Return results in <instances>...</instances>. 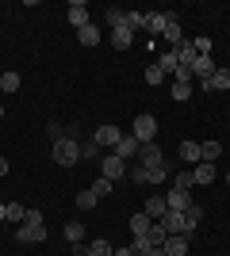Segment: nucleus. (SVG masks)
Returning <instances> with one entry per match:
<instances>
[{
  "label": "nucleus",
  "mask_w": 230,
  "mask_h": 256,
  "mask_svg": "<svg viewBox=\"0 0 230 256\" xmlns=\"http://www.w3.org/2000/svg\"><path fill=\"white\" fill-rule=\"evenodd\" d=\"M77 160H81V142H73L69 134H66V138H54V164L73 168Z\"/></svg>",
  "instance_id": "nucleus-1"
},
{
  "label": "nucleus",
  "mask_w": 230,
  "mask_h": 256,
  "mask_svg": "<svg viewBox=\"0 0 230 256\" xmlns=\"http://www.w3.org/2000/svg\"><path fill=\"white\" fill-rule=\"evenodd\" d=\"M157 226H161L165 234H188V222H184V210H165L161 218H157Z\"/></svg>",
  "instance_id": "nucleus-2"
},
{
  "label": "nucleus",
  "mask_w": 230,
  "mask_h": 256,
  "mask_svg": "<svg viewBox=\"0 0 230 256\" xmlns=\"http://www.w3.org/2000/svg\"><path fill=\"white\" fill-rule=\"evenodd\" d=\"M153 134H157V118H153V115H138V118H134V138L142 142V146H150Z\"/></svg>",
  "instance_id": "nucleus-3"
},
{
  "label": "nucleus",
  "mask_w": 230,
  "mask_h": 256,
  "mask_svg": "<svg viewBox=\"0 0 230 256\" xmlns=\"http://www.w3.org/2000/svg\"><path fill=\"white\" fill-rule=\"evenodd\" d=\"M100 176H108V180L115 184L119 176H127V160H119L115 153H111V157H104V160H100Z\"/></svg>",
  "instance_id": "nucleus-4"
},
{
  "label": "nucleus",
  "mask_w": 230,
  "mask_h": 256,
  "mask_svg": "<svg viewBox=\"0 0 230 256\" xmlns=\"http://www.w3.org/2000/svg\"><path fill=\"white\" fill-rule=\"evenodd\" d=\"M119 126H111V122H104V126H96V134H92V142H96L100 150H104V146H119Z\"/></svg>",
  "instance_id": "nucleus-5"
},
{
  "label": "nucleus",
  "mask_w": 230,
  "mask_h": 256,
  "mask_svg": "<svg viewBox=\"0 0 230 256\" xmlns=\"http://www.w3.org/2000/svg\"><path fill=\"white\" fill-rule=\"evenodd\" d=\"M138 150H142V142L134 138V134H123L119 146H115V157H119V160H131V157H138Z\"/></svg>",
  "instance_id": "nucleus-6"
},
{
  "label": "nucleus",
  "mask_w": 230,
  "mask_h": 256,
  "mask_svg": "<svg viewBox=\"0 0 230 256\" xmlns=\"http://www.w3.org/2000/svg\"><path fill=\"white\" fill-rule=\"evenodd\" d=\"M203 92H230V69H215L211 80H199Z\"/></svg>",
  "instance_id": "nucleus-7"
},
{
  "label": "nucleus",
  "mask_w": 230,
  "mask_h": 256,
  "mask_svg": "<svg viewBox=\"0 0 230 256\" xmlns=\"http://www.w3.org/2000/svg\"><path fill=\"white\" fill-rule=\"evenodd\" d=\"M138 164H142V168H157V164H165V153L150 142V146H142V150H138Z\"/></svg>",
  "instance_id": "nucleus-8"
},
{
  "label": "nucleus",
  "mask_w": 230,
  "mask_h": 256,
  "mask_svg": "<svg viewBox=\"0 0 230 256\" xmlns=\"http://www.w3.org/2000/svg\"><path fill=\"white\" fill-rule=\"evenodd\" d=\"M215 69H219V65L211 62V54H199L196 62H192V76H199V80H211V76H215Z\"/></svg>",
  "instance_id": "nucleus-9"
},
{
  "label": "nucleus",
  "mask_w": 230,
  "mask_h": 256,
  "mask_svg": "<svg viewBox=\"0 0 230 256\" xmlns=\"http://www.w3.org/2000/svg\"><path fill=\"white\" fill-rule=\"evenodd\" d=\"M20 245H39V241H46V226H20Z\"/></svg>",
  "instance_id": "nucleus-10"
},
{
  "label": "nucleus",
  "mask_w": 230,
  "mask_h": 256,
  "mask_svg": "<svg viewBox=\"0 0 230 256\" xmlns=\"http://www.w3.org/2000/svg\"><path fill=\"white\" fill-rule=\"evenodd\" d=\"M165 252L169 256H188V234H169L165 237Z\"/></svg>",
  "instance_id": "nucleus-11"
},
{
  "label": "nucleus",
  "mask_w": 230,
  "mask_h": 256,
  "mask_svg": "<svg viewBox=\"0 0 230 256\" xmlns=\"http://www.w3.org/2000/svg\"><path fill=\"white\" fill-rule=\"evenodd\" d=\"M165 203H169V210H188V206H192V195L180 192V188H173V192L165 195Z\"/></svg>",
  "instance_id": "nucleus-12"
},
{
  "label": "nucleus",
  "mask_w": 230,
  "mask_h": 256,
  "mask_svg": "<svg viewBox=\"0 0 230 256\" xmlns=\"http://www.w3.org/2000/svg\"><path fill=\"white\" fill-rule=\"evenodd\" d=\"M134 42V31H127V27H111V46H115V50H127V46Z\"/></svg>",
  "instance_id": "nucleus-13"
},
{
  "label": "nucleus",
  "mask_w": 230,
  "mask_h": 256,
  "mask_svg": "<svg viewBox=\"0 0 230 256\" xmlns=\"http://www.w3.org/2000/svg\"><path fill=\"white\" fill-rule=\"evenodd\" d=\"M69 23H73L77 31H81V27H88V8L81 4V0H73V4H69Z\"/></svg>",
  "instance_id": "nucleus-14"
},
{
  "label": "nucleus",
  "mask_w": 230,
  "mask_h": 256,
  "mask_svg": "<svg viewBox=\"0 0 230 256\" xmlns=\"http://www.w3.org/2000/svg\"><path fill=\"white\" fill-rule=\"evenodd\" d=\"M161 38H165V42H173V50H176V46L184 42V31H180V23L169 20V23H165V31H161Z\"/></svg>",
  "instance_id": "nucleus-15"
},
{
  "label": "nucleus",
  "mask_w": 230,
  "mask_h": 256,
  "mask_svg": "<svg viewBox=\"0 0 230 256\" xmlns=\"http://www.w3.org/2000/svg\"><path fill=\"white\" fill-rule=\"evenodd\" d=\"M150 226H153V218H150V214H134V218H131V234L134 237H146V234H150Z\"/></svg>",
  "instance_id": "nucleus-16"
},
{
  "label": "nucleus",
  "mask_w": 230,
  "mask_h": 256,
  "mask_svg": "<svg viewBox=\"0 0 230 256\" xmlns=\"http://www.w3.org/2000/svg\"><path fill=\"white\" fill-rule=\"evenodd\" d=\"M173 20V16H165V12H150L146 16V31H153V34H161L165 31V23Z\"/></svg>",
  "instance_id": "nucleus-17"
},
{
  "label": "nucleus",
  "mask_w": 230,
  "mask_h": 256,
  "mask_svg": "<svg viewBox=\"0 0 230 256\" xmlns=\"http://www.w3.org/2000/svg\"><path fill=\"white\" fill-rule=\"evenodd\" d=\"M219 157H222L219 142H199V160H207V164H211V160H219Z\"/></svg>",
  "instance_id": "nucleus-18"
},
{
  "label": "nucleus",
  "mask_w": 230,
  "mask_h": 256,
  "mask_svg": "<svg viewBox=\"0 0 230 256\" xmlns=\"http://www.w3.org/2000/svg\"><path fill=\"white\" fill-rule=\"evenodd\" d=\"M77 42H85V46H96V42H100V27H96V23L81 27V31H77Z\"/></svg>",
  "instance_id": "nucleus-19"
},
{
  "label": "nucleus",
  "mask_w": 230,
  "mask_h": 256,
  "mask_svg": "<svg viewBox=\"0 0 230 256\" xmlns=\"http://www.w3.org/2000/svg\"><path fill=\"white\" fill-rule=\"evenodd\" d=\"M192 176H196V184H211V180H215V164H207V160H199L196 168H192Z\"/></svg>",
  "instance_id": "nucleus-20"
},
{
  "label": "nucleus",
  "mask_w": 230,
  "mask_h": 256,
  "mask_svg": "<svg viewBox=\"0 0 230 256\" xmlns=\"http://www.w3.org/2000/svg\"><path fill=\"white\" fill-rule=\"evenodd\" d=\"M180 160L199 164V142H180Z\"/></svg>",
  "instance_id": "nucleus-21"
},
{
  "label": "nucleus",
  "mask_w": 230,
  "mask_h": 256,
  "mask_svg": "<svg viewBox=\"0 0 230 256\" xmlns=\"http://www.w3.org/2000/svg\"><path fill=\"white\" fill-rule=\"evenodd\" d=\"M165 210H169V203H165V195H153L150 203H146V214H150L153 222H157V218H161Z\"/></svg>",
  "instance_id": "nucleus-22"
},
{
  "label": "nucleus",
  "mask_w": 230,
  "mask_h": 256,
  "mask_svg": "<svg viewBox=\"0 0 230 256\" xmlns=\"http://www.w3.org/2000/svg\"><path fill=\"white\" fill-rule=\"evenodd\" d=\"M123 27H127V31H142L146 16H142V12H123Z\"/></svg>",
  "instance_id": "nucleus-23"
},
{
  "label": "nucleus",
  "mask_w": 230,
  "mask_h": 256,
  "mask_svg": "<svg viewBox=\"0 0 230 256\" xmlns=\"http://www.w3.org/2000/svg\"><path fill=\"white\" fill-rule=\"evenodd\" d=\"M85 256H115V248H111V241L100 237V241H92V245L85 248Z\"/></svg>",
  "instance_id": "nucleus-24"
},
{
  "label": "nucleus",
  "mask_w": 230,
  "mask_h": 256,
  "mask_svg": "<svg viewBox=\"0 0 230 256\" xmlns=\"http://www.w3.org/2000/svg\"><path fill=\"white\" fill-rule=\"evenodd\" d=\"M157 69H161V73H176V69H180V62H176V50L161 54V62H157Z\"/></svg>",
  "instance_id": "nucleus-25"
},
{
  "label": "nucleus",
  "mask_w": 230,
  "mask_h": 256,
  "mask_svg": "<svg viewBox=\"0 0 230 256\" xmlns=\"http://www.w3.org/2000/svg\"><path fill=\"white\" fill-rule=\"evenodd\" d=\"M176 188H180V192H192V188H196V176H192V168H180V172H176Z\"/></svg>",
  "instance_id": "nucleus-26"
},
{
  "label": "nucleus",
  "mask_w": 230,
  "mask_h": 256,
  "mask_svg": "<svg viewBox=\"0 0 230 256\" xmlns=\"http://www.w3.org/2000/svg\"><path fill=\"white\" fill-rule=\"evenodd\" d=\"M184 222H188V234H192V230H196V226L203 222V210H199V206L192 203V206H188V210H184Z\"/></svg>",
  "instance_id": "nucleus-27"
},
{
  "label": "nucleus",
  "mask_w": 230,
  "mask_h": 256,
  "mask_svg": "<svg viewBox=\"0 0 230 256\" xmlns=\"http://www.w3.org/2000/svg\"><path fill=\"white\" fill-rule=\"evenodd\" d=\"M111 188H115V184H111L108 176H96V180H92V188H88V192H92V195H96V199H100V195H108Z\"/></svg>",
  "instance_id": "nucleus-28"
},
{
  "label": "nucleus",
  "mask_w": 230,
  "mask_h": 256,
  "mask_svg": "<svg viewBox=\"0 0 230 256\" xmlns=\"http://www.w3.org/2000/svg\"><path fill=\"white\" fill-rule=\"evenodd\" d=\"M20 88V73H0V92H16Z\"/></svg>",
  "instance_id": "nucleus-29"
},
{
  "label": "nucleus",
  "mask_w": 230,
  "mask_h": 256,
  "mask_svg": "<svg viewBox=\"0 0 230 256\" xmlns=\"http://www.w3.org/2000/svg\"><path fill=\"white\" fill-rule=\"evenodd\" d=\"M66 237H69V245H81V237H85V226H81V222H69V226H66Z\"/></svg>",
  "instance_id": "nucleus-30"
},
{
  "label": "nucleus",
  "mask_w": 230,
  "mask_h": 256,
  "mask_svg": "<svg viewBox=\"0 0 230 256\" xmlns=\"http://www.w3.org/2000/svg\"><path fill=\"white\" fill-rule=\"evenodd\" d=\"M165 237H169V234H165L161 226L153 222V226H150V234H146V241H150V245H165Z\"/></svg>",
  "instance_id": "nucleus-31"
},
{
  "label": "nucleus",
  "mask_w": 230,
  "mask_h": 256,
  "mask_svg": "<svg viewBox=\"0 0 230 256\" xmlns=\"http://www.w3.org/2000/svg\"><path fill=\"white\" fill-rule=\"evenodd\" d=\"M150 248H153V245L146 241V237H134V241H131V252H134V256H150Z\"/></svg>",
  "instance_id": "nucleus-32"
},
{
  "label": "nucleus",
  "mask_w": 230,
  "mask_h": 256,
  "mask_svg": "<svg viewBox=\"0 0 230 256\" xmlns=\"http://www.w3.org/2000/svg\"><path fill=\"white\" fill-rule=\"evenodd\" d=\"M77 206H81V210H92V206H96V195H92V192L85 188V192L77 195Z\"/></svg>",
  "instance_id": "nucleus-33"
},
{
  "label": "nucleus",
  "mask_w": 230,
  "mask_h": 256,
  "mask_svg": "<svg viewBox=\"0 0 230 256\" xmlns=\"http://www.w3.org/2000/svg\"><path fill=\"white\" fill-rule=\"evenodd\" d=\"M188 96H192V84H180V80H176V84H173V100H180V104H184Z\"/></svg>",
  "instance_id": "nucleus-34"
},
{
  "label": "nucleus",
  "mask_w": 230,
  "mask_h": 256,
  "mask_svg": "<svg viewBox=\"0 0 230 256\" xmlns=\"http://www.w3.org/2000/svg\"><path fill=\"white\" fill-rule=\"evenodd\" d=\"M161 80H165V73L157 65H150V69H146V84H161Z\"/></svg>",
  "instance_id": "nucleus-35"
},
{
  "label": "nucleus",
  "mask_w": 230,
  "mask_h": 256,
  "mask_svg": "<svg viewBox=\"0 0 230 256\" xmlns=\"http://www.w3.org/2000/svg\"><path fill=\"white\" fill-rule=\"evenodd\" d=\"M81 157H85V160L100 157V146H96V142H85V146H81Z\"/></svg>",
  "instance_id": "nucleus-36"
},
{
  "label": "nucleus",
  "mask_w": 230,
  "mask_h": 256,
  "mask_svg": "<svg viewBox=\"0 0 230 256\" xmlns=\"http://www.w3.org/2000/svg\"><path fill=\"white\" fill-rule=\"evenodd\" d=\"M8 222H23V206L20 203H8Z\"/></svg>",
  "instance_id": "nucleus-37"
},
{
  "label": "nucleus",
  "mask_w": 230,
  "mask_h": 256,
  "mask_svg": "<svg viewBox=\"0 0 230 256\" xmlns=\"http://www.w3.org/2000/svg\"><path fill=\"white\" fill-rule=\"evenodd\" d=\"M192 46H196V54H211V38L203 34V38H192Z\"/></svg>",
  "instance_id": "nucleus-38"
},
{
  "label": "nucleus",
  "mask_w": 230,
  "mask_h": 256,
  "mask_svg": "<svg viewBox=\"0 0 230 256\" xmlns=\"http://www.w3.org/2000/svg\"><path fill=\"white\" fill-rule=\"evenodd\" d=\"M23 226H43V214H39V210H27V214H23Z\"/></svg>",
  "instance_id": "nucleus-39"
},
{
  "label": "nucleus",
  "mask_w": 230,
  "mask_h": 256,
  "mask_svg": "<svg viewBox=\"0 0 230 256\" xmlns=\"http://www.w3.org/2000/svg\"><path fill=\"white\" fill-rule=\"evenodd\" d=\"M131 180L134 184H146V168H142V164H134V168H131Z\"/></svg>",
  "instance_id": "nucleus-40"
},
{
  "label": "nucleus",
  "mask_w": 230,
  "mask_h": 256,
  "mask_svg": "<svg viewBox=\"0 0 230 256\" xmlns=\"http://www.w3.org/2000/svg\"><path fill=\"white\" fill-rule=\"evenodd\" d=\"M150 256H169V252H165V245H153V248H150Z\"/></svg>",
  "instance_id": "nucleus-41"
},
{
  "label": "nucleus",
  "mask_w": 230,
  "mask_h": 256,
  "mask_svg": "<svg viewBox=\"0 0 230 256\" xmlns=\"http://www.w3.org/2000/svg\"><path fill=\"white\" fill-rule=\"evenodd\" d=\"M115 256H134V252H131V245H127V248H115Z\"/></svg>",
  "instance_id": "nucleus-42"
},
{
  "label": "nucleus",
  "mask_w": 230,
  "mask_h": 256,
  "mask_svg": "<svg viewBox=\"0 0 230 256\" xmlns=\"http://www.w3.org/2000/svg\"><path fill=\"white\" fill-rule=\"evenodd\" d=\"M0 176H8V160L0 157Z\"/></svg>",
  "instance_id": "nucleus-43"
},
{
  "label": "nucleus",
  "mask_w": 230,
  "mask_h": 256,
  "mask_svg": "<svg viewBox=\"0 0 230 256\" xmlns=\"http://www.w3.org/2000/svg\"><path fill=\"white\" fill-rule=\"evenodd\" d=\"M0 218H8V203H0Z\"/></svg>",
  "instance_id": "nucleus-44"
},
{
  "label": "nucleus",
  "mask_w": 230,
  "mask_h": 256,
  "mask_svg": "<svg viewBox=\"0 0 230 256\" xmlns=\"http://www.w3.org/2000/svg\"><path fill=\"white\" fill-rule=\"evenodd\" d=\"M0 118H4V107H0Z\"/></svg>",
  "instance_id": "nucleus-45"
},
{
  "label": "nucleus",
  "mask_w": 230,
  "mask_h": 256,
  "mask_svg": "<svg viewBox=\"0 0 230 256\" xmlns=\"http://www.w3.org/2000/svg\"><path fill=\"white\" fill-rule=\"evenodd\" d=\"M226 184H230V172H226Z\"/></svg>",
  "instance_id": "nucleus-46"
}]
</instances>
